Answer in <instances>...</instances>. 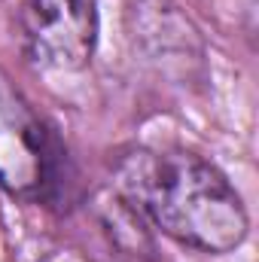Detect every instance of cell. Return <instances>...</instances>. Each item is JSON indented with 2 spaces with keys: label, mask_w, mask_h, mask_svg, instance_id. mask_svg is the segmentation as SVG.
<instances>
[{
  "label": "cell",
  "mask_w": 259,
  "mask_h": 262,
  "mask_svg": "<svg viewBox=\"0 0 259 262\" xmlns=\"http://www.w3.org/2000/svg\"><path fill=\"white\" fill-rule=\"evenodd\" d=\"M119 189L162 235L201 253L244 244L250 216L235 186L210 162L186 149L134 152L119 165Z\"/></svg>",
  "instance_id": "obj_1"
},
{
  "label": "cell",
  "mask_w": 259,
  "mask_h": 262,
  "mask_svg": "<svg viewBox=\"0 0 259 262\" xmlns=\"http://www.w3.org/2000/svg\"><path fill=\"white\" fill-rule=\"evenodd\" d=\"M128 34L146 61L165 67H180L189 73V64L201 61V40L189 18L171 0H131Z\"/></svg>",
  "instance_id": "obj_4"
},
{
  "label": "cell",
  "mask_w": 259,
  "mask_h": 262,
  "mask_svg": "<svg viewBox=\"0 0 259 262\" xmlns=\"http://www.w3.org/2000/svg\"><path fill=\"white\" fill-rule=\"evenodd\" d=\"M98 0H21L18 43L25 58L40 70L73 73L89 67L98 49Z\"/></svg>",
  "instance_id": "obj_2"
},
{
  "label": "cell",
  "mask_w": 259,
  "mask_h": 262,
  "mask_svg": "<svg viewBox=\"0 0 259 262\" xmlns=\"http://www.w3.org/2000/svg\"><path fill=\"white\" fill-rule=\"evenodd\" d=\"M52 177V137L28 98L0 70V186L18 198H43Z\"/></svg>",
  "instance_id": "obj_3"
}]
</instances>
